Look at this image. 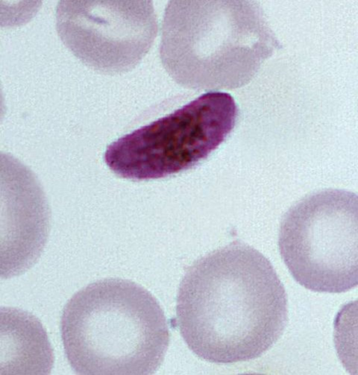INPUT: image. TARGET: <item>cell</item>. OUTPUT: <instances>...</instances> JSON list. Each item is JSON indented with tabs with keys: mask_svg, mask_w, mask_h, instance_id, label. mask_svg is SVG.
Returning a JSON list of instances; mask_svg holds the SVG:
<instances>
[{
	"mask_svg": "<svg viewBox=\"0 0 358 375\" xmlns=\"http://www.w3.org/2000/svg\"><path fill=\"white\" fill-rule=\"evenodd\" d=\"M334 341L345 369L358 375V299L343 305L336 313Z\"/></svg>",
	"mask_w": 358,
	"mask_h": 375,
	"instance_id": "ba28073f",
	"label": "cell"
},
{
	"mask_svg": "<svg viewBox=\"0 0 358 375\" xmlns=\"http://www.w3.org/2000/svg\"><path fill=\"white\" fill-rule=\"evenodd\" d=\"M280 48L256 1L176 0L165 9L160 58L182 87H243Z\"/></svg>",
	"mask_w": 358,
	"mask_h": 375,
	"instance_id": "7a4b0ae2",
	"label": "cell"
},
{
	"mask_svg": "<svg viewBox=\"0 0 358 375\" xmlns=\"http://www.w3.org/2000/svg\"><path fill=\"white\" fill-rule=\"evenodd\" d=\"M56 28L65 46L83 63L105 73L134 68L157 33L152 2L60 1Z\"/></svg>",
	"mask_w": 358,
	"mask_h": 375,
	"instance_id": "8992f818",
	"label": "cell"
},
{
	"mask_svg": "<svg viewBox=\"0 0 358 375\" xmlns=\"http://www.w3.org/2000/svg\"><path fill=\"white\" fill-rule=\"evenodd\" d=\"M1 374H46L53 353L41 323L30 313L14 308L1 310Z\"/></svg>",
	"mask_w": 358,
	"mask_h": 375,
	"instance_id": "52a82bcc",
	"label": "cell"
},
{
	"mask_svg": "<svg viewBox=\"0 0 358 375\" xmlns=\"http://www.w3.org/2000/svg\"><path fill=\"white\" fill-rule=\"evenodd\" d=\"M236 118L230 94L208 92L117 139L107 147L104 160L124 178L169 176L206 159L231 132Z\"/></svg>",
	"mask_w": 358,
	"mask_h": 375,
	"instance_id": "5b68a950",
	"label": "cell"
},
{
	"mask_svg": "<svg viewBox=\"0 0 358 375\" xmlns=\"http://www.w3.org/2000/svg\"><path fill=\"white\" fill-rule=\"evenodd\" d=\"M285 290L269 260L234 242L194 262L180 284L178 329L189 348L215 363L257 358L287 322Z\"/></svg>",
	"mask_w": 358,
	"mask_h": 375,
	"instance_id": "6da1fadb",
	"label": "cell"
},
{
	"mask_svg": "<svg viewBox=\"0 0 358 375\" xmlns=\"http://www.w3.org/2000/svg\"><path fill=\"white\" fill-rule=\"evenodd\" d=\"M61 336L78 374H154L170 334L155 297L129 280L105 278L78 291L65 305Z\"/></svg>",
	"mask_w": 358,
	"mask_h": 375,
	"instance_id": "3957f363",
	"label": "cell"
},
{
	"mask_svg": "<svg viewBox=\"0 0 358 375\" xmlns=\"http://www.w3.org/2000/svg\"><path fill=\"white\" fill-rule=\"evenodd\" d=\"M278 246L304 288L341 293L358 286V194L329 188L306 195L284 215Z\"/></svg>",
	"mask_w": 358,
	"mask_h": 375,
	"instance_id": "277c9868",
	"label": "cell"
}]
</instances>
